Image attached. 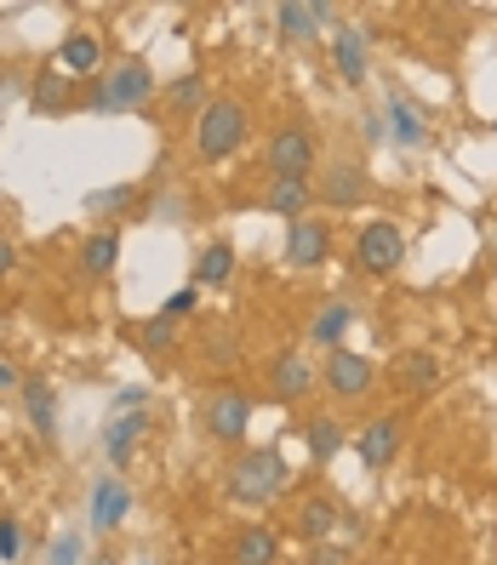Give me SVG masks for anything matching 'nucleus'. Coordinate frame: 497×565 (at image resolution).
<instances>
[{
    "label": "nucleus",
    "instance_id": "f8f14e48",
    "mask_svg": "<svg viewBox=\"0 0 497 565\" xmlns=\"http://www.w3.org/2000/svg\"><path fill=\"white\" fill-rule=\"evenodd\" d=\"M350 446L360 451L366 469H389L394 451H401V417H378V423H366Z\"/></svg>",
    "mask_w": 497,
    "mask_h": 565
},
{
    "label": "nucleus",
    "instance_id": "7ed1b4c3",
    "mask_svg": "<svg viewBox=\"0 0 497 565\" xmlns=\"http://www.w3.org/2000/svg\"><path fill=\"white\" fill-rule=\"evenodd\" d=\"M246 103L240 97H212L201 115H194V154L201 161H229V154L246 143Z\"/></svg>",
    "mask_w": 497,
    "mask_h": 565
},
{
    "label": "nucleus",
    "instance_id": "cd10ccee",
    "mask_svg": "<svg viewBox=\"0 0 497 565\" xmlns=\"http://www.w3.org/2000/svg\"><path fill=\"white\" fill-rule=\"evenodd\" d=\"M171 338H178V320H166V315H155V320H143V326H138L143 354H166V349H171Z\"/></svg>",
    "mask_w": 497,
    "mask_h": 565
},
{
    "label": "nucleus",
    "instance_id": "4468645a",
    "mask_svg": "<svg viewBox=\"0 0 497 565\" xmlns=\"http://www.w3.org/2000/svg\"><path fill=\"white\" fill-rule=\"evenodd\" d=\"M281 560V531L275 526H240L229 537V565H275Z\"/></svg>",
    "mask_w": 497,
    "mask_h": 565
},
{
    "label": "nucleus",
    "instance_id": "20e7f679",
    "mask_svg": "<svg viewBox=\"0 0 497 565\" xmlns=\"http://www.w3.org/2000/svg\"><path fill=\"white\" fill-rule=\"evenodd\" d=\"M201 423L217 446H240L246 440V428H252V395H240V389H212L206 395V411H201Z\"/></svg>",
    "mask_w": 497,
    "mask_h": 565
},
{
    "label": "nucleus",
    "instance_id": "f3484780",
    "mask_svg": "<svg viewBox=\"0 0 497 565\" xmlns=\"http://www.w3.org/2000/svg\"><path fill=\"white\" fill-rule=\"evenodd\" d=\"M309 205H315L309 177H275V184H269V195H263V212H275V217H286V223L309 217Z\"/></svg>",
    "mask_w": 497,
    "mask_h": 565
},
{
    "label": "nucleus",
    "instance_id": "dca6fc26",
    "mask_svg": "<svg viewBox=\"0 0 497 565\" xmlns=\"http://www.w3.org/2000/svg\"><path fill=\"white\" fill-rule=\"evenodd\" d=\"M138 434H143V411H120V417L104 423V457H109L115 474L138 457Z\"/></svg>",
    "mask_w": 497,
    "mask_h": 565
},
{
    "label": "nucleus",
    "instance_id": "6e6552de",
    "mask_svg": "<svg viewBox=\"0 0 497 565\" xmlns=\"http://www.w3.org/2000/svg\"><path fill=\"white\" fill-rule=\"evenodd\" d=\"M320 382H327L332 400H360V395H371V360H360L355 349H332Z\"/></svg>",
    "mask_w": 497,
    "mask_h": 565
},
{
    "label": "nucleus",
    "instance_id": "473e14b6",
    "mask_svg": "<svg viewBox=\"0 0 497 565\" xmlns=\"http://www.w3.org/2000/svg\"><path fill=\"white\" fill-rule=\"evenodd\" d=\"M17 549H23L17 520H0V560H17Z\"/></svg>",
    "mask_w": 497,
    "mask_h": 565
},
{
    "label": "nucleus",
    "instance_id": "7c9ffc66",
    "mask_svg": "<svg viewBox=\"0 0 497 565\" xmlns=\"http://www.w3.org/2000/svg\"><path fill=\"white\" fill-rule=\"evenodd\" d=\"M52 565H81V531H63L52 543Z\"/></svg>",
    "mask_w": 497,
    "mask_h": 565
},
{
    "label": "nucleus",
    "instance_id": "b1692460",
    "mask_svg": "<svg viewBox=\"0 0 497 565\" xmlns=\"http://www.w3.org/2000/svg\"><path fill=\"white\" fill-rule=\"evenodd\" d=\"M394 377L406 382V389H417V395H429V389H440V360L435 354H401L394 360Z\"/></svg>",
    "mask_w": 497,
    "mask_h": 565
},
{
    "label": "nucleus",
    "instance_id": "c9c22d12",
    "mask_svg": "<svg viewBox=\"0 0 497 565\" xmlns=\"http://www.w3.org/2000/svg\"><path fill=\"white\" fill-rule=\"evenodd\" d=\"M0 389H23V377H17V366L7 354H0Z\"/></svg>",
    "mask_w": 497,
    "mask_h": 565
},
{
    "label": "nucleus",
    "instance_id": "bb28decb",
    "mask_svg": "<svg viewBox=\"0 0 497 565\" xmlns=\"http://www.w3.org/2000/svg\"><path fill=\"white\" fill-rule=\"evenodd\" d=\"M115 257H120V235H115V228H97V235L81 246V269L86 274H109Z\"/></svg>",
    "mask_w": 497,
    "mask_h": 565
},
{
    "label": "nucleus",
    "instance_id": "9b49d317",
    "mask_svg": "<svg viewBox=\"0 0 497 565\" xmlns=\"http://www.w3.org/2000/svg\"><path fill=\"white\" fill-rule=\"evenodd\" d=\"M315 389V366L297 349H286V354H275L269 360V395H275L281 405H292V400H304Z\"/></svg>",
    "mask_w": 497,
    "mask_h": 565
},
{
    "label": "nucleus",
    "instance_id": "c756f323",
    "mask_svg": "<svg viewBox=\"0 0 497 565\" xmlns=\"http://www.w3.org/2000/svg\"><path fill=\"white\" fill-rule=\"evenodd\" d=\"M127 200H132V189H97V195H86V212L104 217V212H120Z\"/></svg>",
    "mask_w": 497,
    "mask_h": 565
},
{
    "label": "nucleus",
    "instance_id": "c85d7f7f",
    "mask_svg": "<svg viewBox=\"0 0 497 565\" xmlns=\"http://www.w3.org/2000/svg\"><path fill=\"white\" fill-rule=\"evenodd\" d=\"M206 81H201V74H184V81L178 86H171V109H194V115H201L206 109Z\"/></svg>",
    "mask_w": 497,
    "mask_h": 565
},
{
    "label": "nucleus",
    "instance_id": "a211bd4d",
    "mask_svg": "<svg viewBox=\"0 0 497 565\" xmlns=\"http://www.w3.org/2000/svg\"><path fill=\"white\" fill-rule=\"evenodd\" d=\"M366 63H371V46H366V35H360V30H338V40H332V69H338V81L360 86L366 74H371Z\"/></svg>",
    "mask_w": 497,
    "mask_h": 565
},
{
    "label": "nucleus",
    "instance_id": "4c0bfd02",
    "mask_svg": "<svg viewBox=\"0 0 497 565\" xmlns=\"http://www.w3.org/2000/svg\"><path fill=\"white\" fill-rule=\"evenodd\" d=\"M235 354V338H229V331H223V338H212V360H229Z\"/></svg>",
    "mask_w": 497,
    "mask_h": 565
},
{
    "label": "nucleus",
    "instance_id": "1a4fd4ad",
    "mask_svg": "<svg viewBox=\"0 0 497 565\" xmlns=\"http://www.w3.org/2000/svg\"><path fill=\"white\" fill-rule=\"evenodd\" d=\"M327 251H332V228L320 217H297L286 228V263L292 269H320V263H327Z\"/></svg>",
    "mask_w": 497,
    "mask_h": 565
},
{
    "label": "nucleus",
    "instance_id": "aec40b11",
    "mask_svg": "<svg viewBox=\"0 0 497 565\" xmlns=\"http://www.w3.org/2000/svg\"><path fill=\"white\" fill-rule=\"evenodd\" d=\"M23 411H29V423H35V434H46L52 440L58 434V395H52V382H40V377H23Z\"/></svg>",
    "mask_w": 497,
    "mask_h": 565
},
{
    "label": "nucleus",
    "instance_id": "9d476101",
    "mask_svg": "<svg viewBox=\"0 0 497 565\" xmlns=\"http://www.w3.org/2000/svg\"><path fill=\"white\" fill-rule=\"evenodd\" d=\"M58 69L69 81H97V74H104V40L92 30H69L63 46H58Z\"/></svg>",
    "mask_w": 497,
    "mask_h": 565
},
{
    "label": "nucleus",
    "instance_id": "0eeeda50",
    "mask_svg": "<svg viewBox=\"0 0 497 565\" xmlns=\"http://www.w3.org/2000/svg\"><path fill=\"white\" fill-rule=\"evenodd\" d=\"M132 514V485L120 480L115 469L104 480H92V497H86V531H115L120 520Z\"/></svg>",
    "mask_w": 497,
    "mask_h": 565
},
{
    "label": "nucleus",
    "instance_id": "2eb2a0df",
    "mask_svg": "<svg viewBox=\"0 0 497 565\" xmlns=\"http://www.w3.org/2000/svg\"><path fill=\"white\" fill-rule=\"evenodd\" d=\"M366 172L355 166V161H332L327 172H320V200L327 205H360L366 200Z\"/></svg>",
    "mask_w": 497,
    "mask_h": 565
},
{
    "label": "nucleus",
    "instance_id": "f704fd0d",
    "mask_svg": "<svg viewBox=\"0 0 497 565\" xmlns=\"http://www.w3.org/2000/svg\"><path fill=\"white\" fill-rule=\"evenodd\" d=\"M143 400H149L143 389H120L115 395V417H120V411H143Z\"/></svg>",
    "mask_w": 497,
    "mask_h": 565
},
{
    "label": "nucleus",
    "instance_id": "423d86ee",
    "mask_svg": "<svg viewBox=\"0 0 497 565\" xmlns=\"http://www.w3.org/2000/svg\"><path fill=\"white\" fill-rule=\"evenodd\" d=\"M263 161H269V172H275V177H309L315 161H320L315 132H309V126H275V132H269Z\"/></svg>",
    "mask_w": 497,
    "mask_h": 565
},
{
    "label": "nucleus",
    "instance_id": "5701e85b",
    "mask_svg": "<svg viewBox=\"0 0 497 565\" xmlns=\"http://www.w3.org/2000/svg\"><path fill=\"white\" fill-rule=\"evenodd\" d=\"M304 440H309V457H315V462H332L343 446H350V428H343L338 417H309V423H304Z\"/></svg>",
    "mask_w": 497,
    "mask_h": 565
},
{
    "label": "nucleus",
    "instance_id": "39448f33",
    "mask_svg": "<svg viewBox=\"0 0 497 565\" xmlns=\"http://www.w3.org/2000/svg\"><path fill=\"white\" fill-rule=\"evenodd\" d=\"M401 257H406V235H401V223H366L360 235H355V269L360 274H394L401 269Z\"/></svg>",
    "mask_w": 497,
    "mask_h": 565
},
{
    "label": "nucleus",
    "instance_id": "ddd939ff",
    "mask_svg": "<svg viewBox=\"0 0 497 565\" xmlns=\"http://www.w3.org/2000/svg\"><path fill=\"white\" fill-rule=\"evenodd\" d=\"M343 526V508L332 497H304L292 514V531L304 537V543H332V531Z\"/></svg>",
    "mask_w": 497,
    "mask_h": 565
},
{
    "label": "nucleus",
    "instance_id": "e433bc0d",
    "mask_svg": "<svg viewBox=\"0 0 497 565\" xmlns=\"http://www.w3.org/2000/svg\"><path fill=\"white\" fill-rule=\"evenodd\" d=\"M12 263H17V246H12L7 235H0V280H7V274H12Z\"/></svg>",
    "mask_w": 497,
    "mask_h": 565
},
{
    "label": "nucleus",
    "instance_id": "4be33fe9",
    "mask_svg": "<svg viewBox=\"0 0 497 565\" xmlns=\"http://www.w3.org/2000/svg\"><path fill=\"white\" fill-rule=\"evenodd\" d=\"M235 246L229 240H212V246H201V257H194V286H223V280L235 274Z\"/></svg>",
    "mask_w": 497,
    "mask_h": 565
},
{
    "label": "nucleus",
    "instance_id": "2f4dec72",
    "mask_svg": "<svg viewBox=\"0 0 497 565\" xmlns=\"http://www.w3.org/2000/svg\"><path fill=\"white\" fill-rule=\"evenodd\" d=\"M161 315H166V320H184V315H194V286H184V292H171V297L161 303Z\"/></svg>",
    "mask_w": 497,
    "mask_h": 565
},
{
    "label": "nucleus",
    "instance_id": "a878e982",
    "mask_svg": "<svg viewBox=\"0 0 497 565\" xmlns=\"http://www.w3.org/2000/svg\"><path fill=\"white\" fill-rule=\"evenodd\" d=\"M389 132H394V143H406V149L424 143V115H417V103L389 97Z\"/></svg>",
    "mask_w": 497,
    "mask_h": 565
},
{
    "label": "nucleus",
    "instance_id": "6ab92c4d",
    "mask_svg": "<svg viewBox=\"0 0 497 565\" xmlns=\"http://www.w3.org/2000/svg\"><path fill=\"white\" fill-rule=\"evenodd\" d=\"M275 17H281V30H286L292 40H315V35L332 23V7H309V0H281Z\"/></svg>",
    "mask_w": 497,
    "mask_h": 565
},
{
    "label": "nucleus",
    "instance_id": "f03ea898",
    "mask_svg": "<svg viewBox=\"0 0 497 565\" xmlns=\"http://www.w3.org/2000/svg\"><path fill=\"white\" fill-rule=\"evenodd\" d=\"M149 97H155V69H149L143 58H127V63L104 69L92 81L86 109L92 115H127V109H138V103H149Z\"/></svg>",
    "mask_w": 497,
    "mask_h": 565
},
{
    "label": "nucleus",
    "instance_id": "72a5a7b5",
    "mask_svg": "<svg viewBox=\"0 0 497 565\" xmlns=\"http://www.w3.org/2000/svg\"><path fill=\"white\" fill-rule=\"evenodd\" d=\"M309 565H350V554L332 549V543H315V560H309Z\"/></svg>",
    "mask_w": 497,
    "mask_h": 565
},
{
    "label": "nucleus",
    "instance_id": "f257e3e1",
    "mask_svg": "<svg viewBox=\"0 0 497 565\" xmlns=\"http://www.w3.org/2000/svg\"><path fill=\"white\" fill-rule=\"evenodd\" d=\"M286 457L275 446H246L229 469H223V492H229V503L240 508H269L281 492H286Z\"/></svg>",
    "mask_w": 497,
    "mask_h": 565
},
{
    "label": "nucleus",
    "instance_id": "393cba45",
    "mask_svg": "<svg viewBox=\"0 0 497 565\" xmlns=\"http://www.w3.org/2000/svg\"><path fill=\"white\" fill-rule=\"evenodd\" d=\"M350 320H355V308L343 303V297H332L327 308H320V315L309 320V343H343V331H350Z\"/></svg>",
    "mask_w": 497,
    "mask_h": 565
},
{
    "label": "nucleus",
    "instance_id": "412c9836",
    "mask_svg": "<svg viewBox=\"0 0 497 565\" xmlns=\"http://www.w3.org/2000/svg\"><path fill=\"white\" fill-rule=\"evenodd\" d=\"M29 103H35V115H63L69 103H74V81H69L63 69H40V74H35Z\"/></svg>",
    "mask_w": 497,
    "mask_h": 565
}]
</instances>
